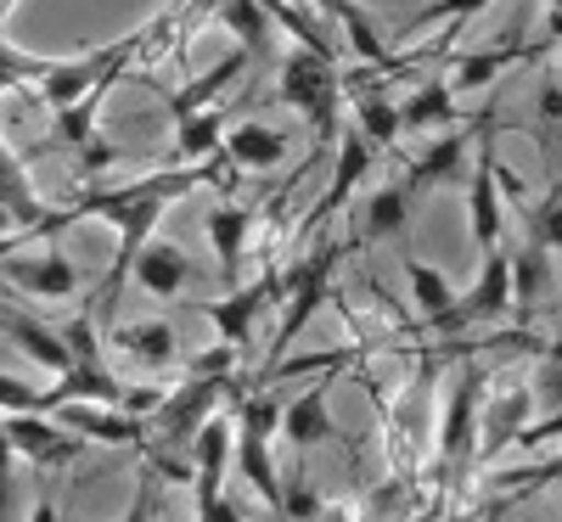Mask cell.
<instances>
[{"mask_svg": "<svg viewBox=\"0 0 562 522\" xmlns=\"http://www.w3.org/2000/svg\"><path fill=\"white\" fill-rule=\"evenodd\" d=\"M281 107L299 113L310 129H315V147L338 135V107H344V79H338V63L333 57H315V52H299L281 63Z\"/></svg>", "mask_w": 562, "mask_h": 522, "instance_id": "cell-1", "label": "cell"}, {"mask_svg": "<svg viewBox=\"0 0 562 522\" xmlns=\"http://www.w3.org/2000/svg\"><path fill=\"white\" fill-rule=\"evenodd\" d=\"M333 264H338V242H326V248H315L304 264L281 270V326H276V343H270V365L288 360L293 338L321 315L326 293H333Z\"/></svg>", "mask_w": 562, "mask_h": 522, "instance_id": "cell-2", "label": "cell"}, {"mask_svg": "<svg viewBox=\"0 0 562 522\" xmlns=\"http://www.w3.org/2000/svg\"><path fill=\"white\" fill-rule=\"evenodd\" d=\"M270 433H281V405L270 394H248L237 405V472L259 489L265 506L281 511V478H276V461H270Z\"/></svg>", "mask_w": 562, "mask_h": 522, "instance_id": "cell-3", "label": "cell"}, {"mask_svg": "<svg viewBox=\"0 0 562 522\" xmlns=\"http://www.w3.org/2000/svg\"><path fill=\"white\" fill-rule=\"evenodd\" d=\"M0 433L12 439V450L45 472H63L85 455V439L74 433V427L52 421V416H34V410H7V421H0Z\"/></svg>", "mask_w": 562, "mask_h": 522, "instance_id": "cell-4", "label": "cell"}, {"mask_svg": "<svg viewBox=\"0 0 562 522\" xmlns=\"http://www.w3.org/2000/svg\"><path fill=\"white\" fill-rule=\"evenodd\" d=\"M512 304H518V293H512V253L490 248V253H484L479 287L456 304V315H450V326H445V338H456V331H467V326H495V320H506Z\"/></svg>", "mask_w": 562, "mask_h": 522, "instance_id": "cell-5", "label": "cell"}, {"mask_svg": "<svg viewBox=\"0 0 562 522\" xmlns=\"http://www.w3.org/2000/svg\"><path fill=\"white\" fill-rule=\"evenodd\" d=\"M484 371L467 365L456 383H450V399H445V421H439V455L445 461H467L479 450V421H484Z\"/></svg>", "mask_w": 562, "mask_h": 522, "instance_id": "cell-6", "label": "cell"}, {"mask_svg": "<svg viewBox=\"0 0 562 522\" xmlns=\"http://www.w3.org/2000/svg\"><path fill=\"white\" fill-rule=\"evenodd\" d=\"M546 57V45H524L518 34H506L501 45H479V52H450L445 57V79L456 90H495L506 68H518V63H540Z\"/></svg>", "mask_w": 562, "mask_h": 522, "instance_id": "cell-7", "label": "cell"}, {"mask_svg": "<svg viewBox=\"0 0 562 522\" xmlns=\"http://www.w3.org/2000/svg\"><path fill=\"white\" fill-rule=\"evenodd\" d=\"M231 394V376H198V371H186V383L175 394H164L158 405V421H164V433L175 444H192L198 439V427L214 416V405Z\"/></svg>", "mask_w": 562, "mask_h": 522, "instance_id": "cell-8", "label": "cell"}, {"mask_svg": "<svg viewBox=\"0 0 562 522\" xmlns=\"http://www.w3.org/2000/svg\"><path fill=\"white\" fill-rule=\"evenodd\" d=\"M0 275H7L18 293H29V298H74L79 293V264L63 248L7 253V259H0Z\"/></svg>", "mask_w": 562, "mask_h": 522, "instance_id": "cell-9", "label": "cell"}, {"mask_svg": "<svg viewBox=\"0 0 562 522\" xmlns=\"http://www.w3.org/2000/svg\"><path fill=\"white\" fill-rule=\"evenodd\" d=\"M535 410H540V399H535L529 383H501L495 394H484V421H479L484 455H495V450H506V444H518V439L529 433Z\"/></svg>", "mask_w": 562, "mask_h": 522, "instance_id": "cell-10", "label": "cell"}, {"mask_svg": "<svg viewBox=\"0 0 562 522\" xmlns=\"http://www.w3.org/2000/svg\"><path fill=\"white\" fill-rule=\"evenodd\" d=\"M270 298H281V275H259V281H248V287H231L225 298L198 304V315L214 320L220 343H237V349H243V343L254 338V320H259V309H265Z\"/></svg>", "mask_w": 562, "mask_h": 522, "instance_id": "cell-11", "label": "cell"}, {"mask_svg": "<svg viewBox=\"0 0 562 522\" xmlns=\"http://www.w3.org/2000/svg\"><path fill=\"white\" fill-rule=\"evenodd\" d=\"M371 163H378V147H371V140L360 135V129H349L344 140H338V163H333V185H326V197L315 203V214L304 219V230H315V225H326L333 219L355 192H360V180L371 174Z\"/></svg>", "mask_w": 562, "mask_h": 522, "instance_id": "cell-12", "label": "cell"}, {"mask_svg": "<svg viewBox=\"0 0 562 522\" xmlns=\"http://www.w3.org/2000/svg\"><path fill=\"white\" fill-rule=\"evenodd\" d=\"M467 158H473V135L445 129V135H434L428 152L411 158L405 185H411V192H434V185H467V180H473V174H467Z\"/></svg>", "mask_w": 562, "mask_h": 522, "instance_id": "cell-13", "label": "cell"}, {"mask_svg": "<svg viewBox=\"0 0 562 522\" xmlns=\"http://www.w3.org/2000/svg\"><path fill=\"white\" fill-rule=\"evenodd\" d=\"M0 331L34 360V365H45L52 376H68L79 360H74V349H68V338L57 326H45V320H34V315H23V309H7L0 304Z\"/></svg>", "mask_w": 562, "mask_h": 522, "instance_id": "cell-14", "label": "cell"}, {"mask_svg": "<svg viewBox=\"0 0 562 522\" xmlns=\"http://www.w3.org/2000/svg\"><path fill=\"white\" fill-rule=\"evenodd\" d=\"M209 242L220 259V281L225 287H243V253H248V236H254V208L248 203H214L209 208Z\"/></svg>", "mask_w": 562, "mask_h": 522, "instance_id": "cell-15", "label": "cell"}, {"mask_svg": "<svg viewBox=\"0 0 562 522\" xmlns=\"http://www.w3.org/2000/svg\"><path fill=\"white\" fill-rule=\"evenodd\" d=\"M57 421L74 427V433L90 439V444H130V450H147V427H140V416H130V410H119V405H63Z\"/></svg>", "mask_w": 562, "mask_h": 522, "instance_id": "cell-16", "label": "cell"}, {"mask_svg": "<svg viewBox=\"0 0 562 522\" xmlns=\"http://www.w3.org/2000/svg\"><path fill=\"white\" fill-rule=\"evenodd\" d=\"M349 84H355V129H360L378 152H389L394 140L405 135V118H400L394 97H383V79L371 73V68H366V73H355Z\"/></svg>", "mask_w": 562, "mask_h": 522, "instance_id": "cell-17", "label": "cell"}, {"mask_svg": "<svg viewBox=\"0 0 562 522\" xmlns=\"http://www.w3.org/2000/svg\"><path fill=\"white\" fill-rule=\"evenodd\" d=\"M467 230H473V248L490 253L501 248V180H495V152L484 147V163L467 180Z\"/></svg>", "mask_w": 562, "mask_h": 522, "instance_id": "cell-18", "label": "cell"}, {"mask_svg": "<svg viewBox=\"0 0 562 522\" xmlns=\"http://www.w3.org/2000/svg\"><path fill=\"white\" fill-rule=\"evenodd\" d=\"M405 281H411V298H416V309H422V331L445 338V326H450V315H456V304H461V293L450 287V275L434 270L428 259L405 253Z\"/></svg>", "mask_w": 562, "mask_h": 522, "instance_id": "cell-19", "label": "cell"}, {"mask_svg": "<svg viewBox=\"0 0 562 522\" xmlns=\"http://www.w3.org/2000/svg\"><path fill=\"white\" fill-rule=\"evenodd\" d=\"M281 439L293 450H321V444L338 439L333 410H326V383H310L293 405H281Z\"/></svg>", "mask_w": 562, "mask_h": 522, "instance_id": "cell-20", "label": "cell"}, {"mask_svg": "<svg viewBox=\"0 0 562 522\" xmlns=\"http://www.w3.org/2000/svg\"><path fill=\"white\" fill-rule=\"evenodd\" d=\"M248 63H254V52H231V57H220L209 73H198L192 84L164 90V107H169V118H192V113L214 107V97H220L225 84H237V79L248 73Z\"/></svg>", "mask_w": 562, "mask_h": 522, "instance_id": "cell-21", "label": "cell"}, {"mask_svg": "<svg viewBox=\"0 0 562 522\" xmlns=\"http://www.w3.org/2000/svg\"><path fill=\"white\" fill-rule=\"evenodd\" d=\"M192 275H198L192 259H186L175 242H158V236H153V242L140 248V259H135V281H140L153 298H180L186 287H192Z\"/></svg>", "mask_w": 562, "mask_h": 522, "instance_id": "cell-22", "label": "cell"}, {"mask_svg": "<svg viewBox=\"0 0 562 522\" xmlns=\"http://www.w3.org/2000/svg\"><path fill=\"white\" fill-rule=\"evenodd\" d=\"M225 118L231 107H203L192 118H175V163H209L225 152Z\"/></svg>", "mask_w": 562, "mask_h": 522, "instance_id": "cell-23", "label": "cell"}, {"mask_svg": "<svg viewBox=\"0 0 562 522\" xmlns=\"http://www.w3.org/2000/svg\"><path fill=\"white\" fill-rule=\"evenodd\" d=\"M225 158L237 169H276L281 158H288V135L259 124V118H243L237 129L225 135Z\"/></svg>", "mask_w": 562, "mask_h": 522, "instance_id": "cell-24", "label": "cell"}, {"mask_svg": "<svg viewBox=\"0 0 562 522\" xmlns=\"http://www.w3.org/2000/svg\"><path fill=\"white\" fill-rule=\"evenodd\" d=\"M405 129H456V84L450 79H422L400 102Z\"/></svg>", "mask_w": 562, "mask_h": 522, "instance_id": "cell-25", "label": "cell"}, {"mask_svg": "<svg viewBox=\"0 0 562 522\" xmlns=\"http://www.w3.org/2000/svg\"><path fill=\"white\" fill-rule=\"evenodd\" d=\"M113 343L140 365H175V354H180V338H175L169 320H130V326L113 331Z\"/></svg>", "mask_w": 562, "mask_h": 522, "instance_id": "cell-26", "label": "cell"}, {"mask_svg": "<svg viewBox=\"0 0 562 522\" xmlns=\"http://www.w3.org/2000/svg\"><path fill=\"white\" fill-rule=\"evenodd\" d=\"M220 18H225L231 34L243 39V52H254V63L276 45V18H270L265 0H220Z\"/></svg>", "mask_w": 562, "mask_h": 522, "instance_id": "cell-27", "label": "cell"}, {"mask_svg": "<svg viewBox=\"0 0 562 522\" xmlns=\"http://www.w3.org/2000/svg\"><path fill=\"white\" fill-rule=\"evenodd\" d=\"M411 197H416L411 185H383V192L366 203V242H383V236H405Z\"/></svg>", "mask_w": 562, "mask_h": 522, "instance_id": "cell-28", "label": "cell"}, {"mask_svg": "<svg viewBox=\"0 0 562 522\" xmlns=\"http://www.w3.org/2000/svg\"><path fill=\"white\" fill-rule=\"evenodd\" d=\"M535 140L540 152L562 169V79H540V97H535Z\"/></svg>", "mask_w": 562, "mask_h": 522, "instance_id": "cell-29", "label": "cell"}, {"mask_svg": "<svg viewBox=\"0 0 562 522\" xmlns=\"http://www.w3.org/2000/svg\"><path fill=\"white\" fill-rule=\"evenodd\" d=\"M546 281H551V253L535 248V242H524L518 253H512V293H518L524 309L546 293Z\"/></svg>", "mask_w": 562, "mask_h": 522, "instance_id": "cell-30", "label": "cell"}, {"mask_svg": "<svg viewBox=\"0 0 562 522\" xmlns=\"http://www.w3.org/2000/svg\"><path fill=\"white\" fill-rule=\"evenodd\" d=\"M529 242L546 253H562V169L551 180V192L529 208Z\"/></svg>", "mask_w": 562, "mask_h": 522, "instance_id": "cell-31", "label": "cell"}, {"mask_svg": "<svg viewBox=\"0 0 562 522\" xmlns=\"http://www.w3.org/2000/svg\"><path fill=\"white\" fill-rule=\"evenodd\" d=\"M490 7V0H434V7H422L416 18H405L400 29H394V39H411V34H422V29H434V23H467V18H479ZM389 39V45H394Z\"/></svg>", "mask_w": 562, "mask_h": 522, "instance_id": "cell-32", "label": "cell"}, {"mask_svg": "<svg viewBox=\"0 0 562 522\" xmlns=\"http://www.w3.org/2000/svg\"><path fill=\"white\" fill-rule=\"evenodd\" d=\"M45 73H52V57L18 52V45H7V39H0V97H7V90H18V84H34V79H45Z\"/></svg>", "mask_w": 562, "mask_h": 522, "instance_id": "cell-33", "label": "cell"}, {"mask_svg": "<svg viewBox=\"0 0 562 522\" xmlns=\"http://www.w3.org/2000/svg\"><path fill=\"white\" fill-rule=\"evenodd\" d=\"M535 399H540V410L562 416V338L540 349V371H535Z\"/></svg>", "mask_w": 562, "mask_h": 522, "instance_id": "cell-34", "label": "cell"}, {"mask_svg": "<svg viewBox=\"0 0 562 522\" xmlns=\"http://www.w3.org/2000/svg\"><path fill=\"white\" fill-rule=\"evenodd\" d=\"M63 338H68V349H74L79 365H108V360H102V343H97V315H74V320L63 326Z\"/></svg>", "mask_w": 562, "mask_h": 522, "instance_id": "cell-35", "label": "cell"}, {"mask_svg": "<svg viewBox=\"0 0 562 522\" xmlns=\"http://www.w3.org/2000/svg\"><path fill=\"white\" fill-rule=\"evenodd\" d=\"M281 511H288L293 522H315L321 517V495L299 478V484H281Z\"/></svg>", "mask_w": 562, "mask_h": 522, "instance_id": "cell-36", "label": "cell"}, {"mask_svg": "<svg viewBox=\"0 0 562 522\" xmlns=\"http://www.w3.org/2000/svg\"><path fill=\"white\" fill-rule=\"evenodd\" d=\"M0 410H34V416H45V394L18 383V376H0Z\"/></svg>", "mask_w": 562, "mask_h": 522, "instance_id": "cell-37", "label": "cell"}, {"mask_svg": "<svg viewBox=\"0 0 562 522\" xmlns=\"http://www.w3.org/2000/svg\"><path fill=\"white\" fill-rule=\"evenodd\" d=\"M153 506H158V466L147 461V472H140V484H135V500H130L124 522H153Z\"/></svg>", "mask_w": 562, "mask_h": 522, "instance_id": "cell-38", "label": "cell"}, {"mask_svg": "<svg viewBox=\"0 0 562 522\" xmlns=\"http://www.w3.org/2000/svg\"><path fill=\"white\" fill-rule=\"evenodd\" d=\"M12 439L0 433V522H7V511H12Z\"/></svg>", "mask_w": 562, "mask_h": 522, "instance_id": "cell-39", "label": "cell"}, {"mask_svg": "<svg viewBox=\"0 0 562 522\" xmlns=\"http://www.w3.org/2000/svg\"><path fill=\"white\" fill-rule=\"evenodd\" d=\"M198 522H243V506L231 500V495H220V500L198 506Z\"/></svg>", "mask_w": 562, "mask_h": 522, "instance_id": "cell-40", "label": "cell"}]
</instances>
